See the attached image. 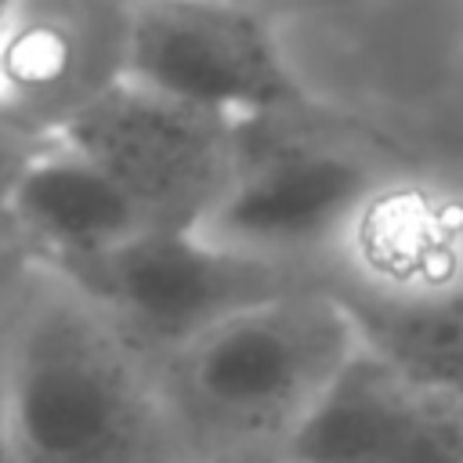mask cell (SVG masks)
<instances>
[{
  "label": "cell",
  "mask_w": 463,
  "mask_h": 463,
  "mask_svg": "<svg viewBox=\"0 0 463 463\" xmlns=\"http://www.w3.org/2000/svg\"><path fill=\"white\" fill-rule=\"evenodd\" d=\"M358 340L340 297L315 282L246 304L159 354L156 391L177 463L286 459Z\"/></svg>",
  "instance_id": "cell-1"
},
{
  "label": "cell",
  "mask_w": 463,
  "mask_h": 463,
  "mask_svg": "<svg viewBox=\"0 0 463 463\" xmlns=\"http://www.w3.org/2000/svg\"><path fill=\"white\" fill-rule=\"evenodd\" d=\"M11 463H177L156 362L40 264L0 329Z\"/></svg>",
  "instance_id": "cell-2"
},
{
  "label": "cell",
  "mask_w": 463,
  "mask_h": 463,
  "mask_svg": "<svg viewBox=\"0 0 463 463\" xmlns=\"http://www.w3.org/2000/svg\"><path fill=\"white\" fill-rule=\"evenodd\" d=\"M409 166L416 159L398 141L322 98L235 119V170L203 232L326 279L351 217Z\"/></svg>",
  "instance_id": "cell-3"
},
{
  "label": "cell",
  "mask_w": 463,
  "mask_h": 463,
  "mask_svg": "<svg viewBox=\"0 0 463 463\" xmlns=\"http://www.w3.org/2000/svg\"><path fill=\"white\" fill-rule=\"evenodd\" d=\"M54 271L101 304L152 362L246 304L326 282L315 268L228 246L203 228H145Z\"/></svg>",
  "instance_id": "cell-4"
},
{
  "label": "cell",
  "mask_w": 463,
  "mask_h": 463,
  "mask_svg": "<svg viewBox=\"0 0 463 463\" xmlns=\"http://www.w3.org/2000/svg\"><path fill=\"white\" fill-rule=\"evenodd\" d=\"M127 80L228 119L315 101L282 22L239 0H137Z\"/></svg>",
  "instance_id": "cell-5"
},
{
  "label": "cell",
  "mask_w": 463,
  "mask_h": 463,
  "mask_svg": "<svg viewBox=\"0 0 463 463\" xmlns=\"http://www.w3.org/2000/svg\"><path fill=\"white\" fill-rule=\"evenodd\" d=\"M148 228H203L235 170V119L123 80L65 134Z\"/></svg>",
  "instance_id": "cell-6"
},
{
  "label": "cell",
  "mask_w": 463,
  "mask_h": 463,
  "mask_svg": "<svg viewBox=\"0 0 463 463\" xmlns=\"http://www.w3.org/2000/svg\"><path fill=\"white\" fill-rule=\"evenodd\" d=\"M137 0H0V116L33 141L65 134L127 80Z\"/></svg>",
  "instance_id": "cell-7"
},
{
  "label": "cell",
  "mask_w": 463,
  "mask_h": 463,
  "mask_svg": "<svg viewBox=\"0 0 463 463\" xmlns=\"http://www.w3.org/2000/svg\"><path fill=\"white\" fill-rule=\"evenodd\" d=\"M286 459L463 463V402L358 340Z\"/></svg>",
  "instance_id": "cell-8"
},
{
  "label": "cell",
  "mask_w": 463,
  "mask_h": 463,
  "mask_svg": "<svg viewBox=\"0 0 463 463\" xmlns=\"http://www.w3.org/2000/svg\"><path fill=\"white\" fill-rule=\"evenodd\" d=\"M0 206L47 268L98 257L148 228L130 195L65 137L29 152Z\"/></svg>",
  "instance_id": "cell-9"
},
{
  "label": "cell",
  "mask_w": 463,
  "mask_h": 463,
  "mask_svg": "<svg viewBox=\"0 0 463 463\" xmlns=\"http://www.w3.org/2000/svg\"><path fill=\"white\" fill-rule=\"evenodd\" d=\"M333 293L354 318L362 344L463 402V282L409 297Z\"/></svg>",
  "instance_id": "cell-10"
},
{
  "label": "cell",
  "mask_w": 463,
  "mask_h": 463,
  "mask_svg": "<svg viewBox=\"0 0 463 463\" xmlns=\"http://www.w3.org/2000/svg\"><path fill=\"white\" fill-rule=\"evenodd\" d=\"M36 268H40V260L33 257V250L22 239V232L14 228L7 210L0 206V329H4L11 307L18 304V297L29 286Z\"/></svg>",
  "instance_id": "cell-11"
},
{
  "label": "cell",
  "mask_w": 463,
  "mask_h": 463,
  "mask_svg": "<svg viewBox=\"0 0 463 463\" xmlns=\"http://www.w3.org/2000/svg\"><path fill=\"white\" fill-rule=\"evenodd\" d=\"M36 145H43V141H33V137L18 134V130L0 116V203H4V195H7V188H11V181H14V174L22 170V163L29 159V152H33Z\"/></svg>",
  "instance_id": "cell-12"
},
{
  "label": "cell",
  "mask_w": 463,
  "mask_h": 463,
  "mask_svg": "<svg viewBox=\"0 0 463 463\" xmlns=\"http://www.w3.org/2000/svg\"><path fill=\"white\" fill-rule=\"evenodd\" d=\"M239 4L260 7L271 18L289 22V18H304V14H329V11H340V7L358 4V0H239Z\"/></svg>",
  "instance_id": "cell-13"
},
{
  "label": "cell",
  "mask_w": 463,
  "mask_h": 463,
  "mask_svg": "<svg viewBox=\"0 0 463 463\" xmlns=\"http://www.w3.org/2000/svg\"><path fill=\"white\" fill-rule=\"evenodd\" d=\"M0 463H11V434H7V383H4V358H0Z\"/></svg>",
  "instance_id": "cell-14"
}]
</instances>
